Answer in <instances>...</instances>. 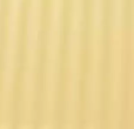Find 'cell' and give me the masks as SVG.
<instances>
[]
</instances>
